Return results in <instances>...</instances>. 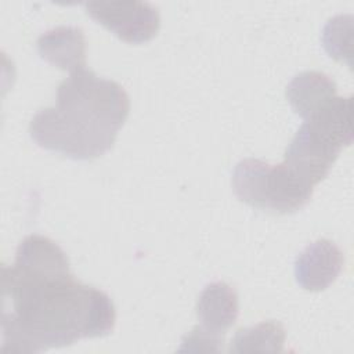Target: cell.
I'll return each mask as SVG.
<instances>
[{"label":"cell","instance_id":"obj_3","mask_svg":"<svg viewBox=\"0 0 354 354\" xmlns=\"http://www.w3.org/2000/svg\"><path fill=\"white\" fill-rule=\"evenodd\" d=\"M232 188L243 203L281 214L304 207L314 189L283 162L270 165L254 158L238 162L232 173Z\"/></svg>","mask_w":354,"mask_h":354},{"label":"cell","instance_id":"obj_2","mask_svg":"<svg viewBox=\"0 0 354 354\" xmlns=\"http://www.w3.org/2000/svg\"><path fill=\"white\" fill-rule=\"evenodd\" d=\"M130 112L124 88L83 68L57 87V105L40 109L29 123L32 140L68 158L90 160L115 142Z\"/></svg>","mask_w":354,"mask_h":354},{"label":"cell","instance_id":"obj_10","mask_svg":"<svg viewBox=\"0 0 354 354\" xmlns=\"http://www.w3.org/2000/svg\"><path fill=\"white\" fill-rule=\"evenodd\" d=\"M285 343V329L277 321L260 322L250 328L239 329L232 342L231 353L282 351Z\"/></svg>","mask_w":354,"mask_h":354},{"label":"cell","instance_id":"obj_1","mask_svg":"<svg viewBox=\"0 0 354 354\" xmlns=\"http://www.w3.org/2000/svg\"><path fill=\"white\" fill-rule=\"evenodd\" d=\"M1 351L39 353L113 330L116 311L101 289L83 285L71 271L1 268Z\"/></svg>","mask_w":354,"mask_h":354},{"label":"cell","instance_id":"obj_4","mask_svg":"<svg viewBox=\"0 0 354 354\" xmlns=\"http://www.w3.org/2000/svg\"><path fill=\"white\" fill-rule=\"evenodd\" d=\"M344 147L330 134L304 122L285 151L283 163L314 187L324 180Z\"/></svg>","mask_w":354,"mask_h":354},{"label":"cell","instance_id":"obj_8","mask_svg":"<svg viewBox=\"0 0 354 354\" xmlns=\"http://www.w3.org/2000/svg\"><path fill=\"white\" fill-rule=\"evenodd\" d=\"M238 314V295L232 286L217 281L203 288L196 301V315L203 330L223 337L235 324Z\"/></svg>","mask_w":354,"mask_h":354},{"label":"cell","instance_id":"obj_7","mask_svg":"<svg viewBox=\"0 0 354 354\" xmlns=\"http://www.w3.org/2000/svg\"><path fill=\"white\" fill-rule=\"evenodd\" d=\"M43 59L69 73L86 68V37L79 26H55L41 33L36 41Z\"/></svg>","mask_w":354,"mask_h":354},{"label":"cell","instance_id":"obj_9","mask_svg":"<svg viewBox=\"0 0 354 354\" xmlns=\"http://www.w3.org/2000/svg\"><path fill=\"white\" fill-rule=\"evenodd\" d=\"M285 95L292 109L306 120L336 97V84L326 73L306 71L290 80Z\"/></svg>","mask_w":354,"mask_h":354},{"label":"cell","instance_id":"obj_11","mask_svg":"<svg viewBox=\"0 0 354 354\" xmlns=\"http://www.w3.org/2000/svg\"><path fill=\"white\" fill-rule=\"evenodd\" d=\"M181 351L192 350V351H221L223 337L212 335L203 330L199 325L195 326L189 333L183 337Z\"/></svg>","mask_w":354,"mask_h":354},{"label":"cell","instance_id":"obj_6","mask_svg":"<svg viewBox=\"0 0 354 354\" xmlns=\"http://www.w3.org/2000/svg\"><path fill=\"white\" fill-rule=\"evenodd\" d=\"M344 263L343 252L329 239L310 243L295 261V277L306 290H324L340 274Z\"/></svg>","mask_w":354,"mask_h":354},{"label":"cell","instance_id":"obj_5","mask_svg":"<svg viewBox=\"0 0 354 354\" xmlns=\"http://www.w3.org/2000/svg\"><path fill=\"white\" fill-rule=\"evenodd\" d=\"M86 12L127 43H144L159 30L160 17L149 1H87Z\"/></svg>","mask_w":354,"mask_h":354}]
</instances>
